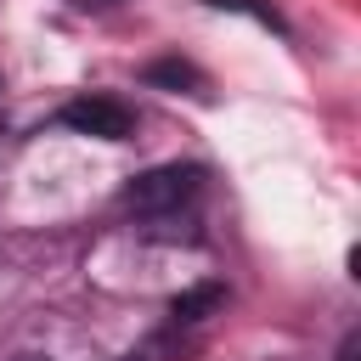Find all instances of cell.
<instances>
[{"instance_id":"obj_1","label":"cell","mask_w":361,"mask_h":361,"mask_svg":"<svg viewBox=\"0 0 361 361\" xmlns=\"http://www.w3.org/2000/svg\"><path fill=\"white\" fill-rule=\"evenodd\" d=\"M192 192H197L192 164H158L124 186V209L130 214H175L180 203H192Z\"/></svg>"},{"instance_id":"obj_2","label":"cell","mask_w":361,"mask_h":361,"mask_svg":"<svg viewBox=\"0 0 361 361\" xmlns=\"http://www.w3.org/2000/svg\"><path fill=\"white\" fill-rule=\"evenodd\" d=\"M56 118H62L68 130H79V135H96V141H124V135L135 130L130 107L113 102V96H79V102H68Z\"/></svg>"},{"instance_id":"obj_3","label":"cell","mask_w":361,"mask_h":361,"mask_svg":"<svg viewBox=\"0 0 361 361\" xmlns=\"http://www.w3.org/2000/svg\"><path fill=\"white\" fill-rule=\"evenodd\" d=\"M147 85H169V90H192V85H203V73H197L192 62H175V56H164V62H147Z\"/></svg>"},{"instance_id":"obj_4","label":"cell","mask_w":361,"mask_h":361,"mask_svg":"<svg viewBox=\"0 0 361 361\" xmlns=\"http://www.w3.org/2000/svg\"><path fill=\"white\" fill-rule=\"evenodd\" d=\"M220 299H226V293H220L214 282H203V288H192V293H180V299L169 305V316H175V322H203V316H209V310H214Z\"/></svg>"},{"instance_id":"obj_5","label":"cell","mask_w":361,"mask_h":361,"mask_svg":"<svg viewBox=\"0 0 361 361\" xmlns=\"http://www.w3.org/2000/svg\"><path fill=\"white\" fill-rule=\"evenodd\" d=\"M209 6H220V11H254L259 23H271V28H282V23H276V11H271V6H254V0H209Z\"/></svg>"},{"instance_id":"obj_6","label":"cell","mask_w":361,"mask_h":361,"mask_svg":"<svg viewBox=\"0 0 361 361\" xmlns=\"http://www.w3.org/2000/svg\"><path fill=\"white\" fill-rule=\"evenodd\" d=\"M17 361H51V355H17Z\"/></svg>"},{"instance_id":"obj_7","label":"cell","mask_w":361,"mask_h":361,"mask_svg":"<svg viewBox=\"0 0 361 361\" xmlns=\"http://www.w3.org/2000/svg\"><path fill=\"white\" fill-rule=\"evenodd\" d=\"M79 6H113V0H79Z\"/></svg>"}]
</instances>
